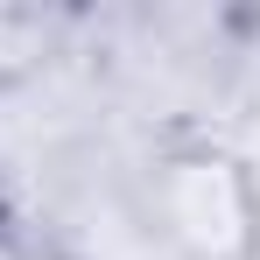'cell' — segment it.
<instances>
[{
  "instance_id": "1",
  "label": "cell",
  "mask_w": 260,
  "mask_h": 260,
  "mask_svg": "<svg viewBox=\"0 0 260 260\" xmlns=\"http://www.w3.org/2000/svg\"><path fill=\"white\" fill-rule=\"evenodd\" d=\"M141 218L176 260H260V176L239 148H162L141 176Z\"/></svg>"
},
{
  "instance_id": "2",
  "label": "cell",
  "mask_w": 260,
  "mask_h": 260,
  "mask_svg": "<svg viewBox=\"0 0 260 260\" xmlns=\"http://www.w3.org/2000/svg\"><path fill=\"white\" fill-rule=\"evenodd\" d=\"M36 63H43L36 21H28V14H0V85H21Z\"/></svg>"
}]
</instances>
